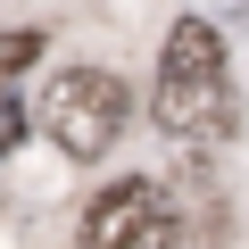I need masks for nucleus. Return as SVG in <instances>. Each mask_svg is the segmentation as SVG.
Listing matches in <instances>:
<instances>
[{"mask_svg":"<svg viewBox=\"0 0 249 249\" xmlns=\"http://www.w3.org/2000/svg\"><path fill=\"white\" fill-rule=\"evenodd\" d=\"M150 116L166 142H224L232 133V83H224V42L208 17H175L158 42V91Z\"/></svg>","mask_w":249,"mask_h":249,"instance_id":"obj_1","label":"nucleus"},{"mask_svg":"<svg viewBox=\"0 0 249 249\" xmlns=\"http://www.w3.org/2000/svg\"><path fill=\"white\" fill-rule=\"evenodd\" d=\"M42 133L67 150V158H108L124 142V124H133V91H124V75L108 67H58L34 100Z\"/></svg>","mask_w":249,"mask_h":249,"instance_id":"obj_2","label":"nucleus"},{"mask_svg":"<svg viewBox=\"0 0 249 249\" xmlns=\"http://www.w3.org/2000/svg\"><path fill=\"white\" fill-rule=\"evenodd\" d=\"M83 249H183V216L150 175H124L83 208Z\"/></svg>","mask_w":249,"mask_h":249,"instance_id":"obj_3","label":"nucleus"},{"mask_svg":"<svg viewBox=\"0 0 249 249\" xmlns=\"http://www.w3.org/2000/svg\"><path fill=\"white\" fill-rule=\"evenodd\" d=\"M34 67H42V25L0 34V100H9V83H17V75H34Z\"/></svg>","mask_w":249,"mask_h":249,"instance_id":"obj_4","label":"nucleus"},{"mask_svg":"<svg viewBox=\"0 0 249 249\" xmlns=\"http://www.w3.org/2000/svg\"><path fill=\"white\" fill-rule=\"evenodd\" d=\"M17 142H25V108H17V100H0V158H9Z\"/></svg>","mask_w":249,"mask_h":249,"instance_id":"obj_5","label":"nucleus"}]
</instances>
